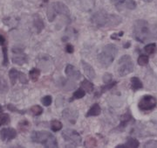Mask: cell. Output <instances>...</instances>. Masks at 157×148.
Listing matches in <instances>:
<instances>
[{
    "instance_id": "6da1fadb",
    "label": "cell",
    "mask_w": 157,
    "mask_h": 148,
    "mask_svg": "<svg viewBox=\"0 0 157 148\" xmlns=\"http://www.w3.org/2000/svg\"><path fill=\"white\" fill-rule=\"evenodd\" d=\"M134 37L141 43L157 40V25L150 24L144 19H138L134 24Z\"/></svg>"
},
{
    "instance_id": "7a4b0ae2",
    "label": "cell",
    "mask_w": 157,
    "mask_h": 148,
    "mask_svg": "<svg viewBox=\"0 0 157 148\" xmlns=\"http://www.w3.org/2000/svg\"><path fill=\"white\" fill-rule=\"evenodd\" d=\"M91 22L96 27L116 26L121 23V18L118 15L109 14L104 10L94 12L91 17Z\"/></svg>"
},
{
    "instance_id": "3957f363",
    "label": "cell",
    "mask_w": 157,
    "mask_h": 148,
    "mask_svg": "<svg viewBox=\"0 0 157 148\" xmlns=\"http://www.w3.org/2000/svg\"><path fill=\"white\" fill-rule=\"evenodd\" d=\"M31 138L33 142L41 144L45 147H58V141L56 138L52 133L46 131H33L32 133Z\"/></svg>"
},
{
    "instance_id": "277c9868",
    "label": "cell",
    "mask_w": 157,
    "mask_h": 148,
    "mask_svg": "<svg viewBox=\"0 0 157 148\" xmlns=\"http://www.w3.org/2000/svg\"><path fill=\"white\" fill-rule=\"evenodd\" d=\"M117 54V46L113 44H108L102 48V51L98 55V60L101 64V66L107 68L114 61Z\"/></svg>"
},
{
    "instance_id": "5b68a950",
    "label": "cell",
    "mask_w": 157,
    "mask_h": 148,
    "mask_svg": "<svg viewBox=\"0 0 157 148\" xmlns=\"http://www.w3.org/2000/svg\"><path fill=\"white\" fill-rule=\"evenodd\" d=\"M70 11L68 7L62 2H53L47 8L46 15L50 22H52L58 15H64L68 17Z\"/></svg>"
},
{
    "instance_id": "8992f818",
    "label": "cell",
    "mask_w": 157,
    "mask_h": 148,
    "mask_svg": "<svg viewBox=\"0 0 157 148\" xmlns=\"http://www.w3.org/2000/svg\"><path fill=\"white\" fill-rule=\"evenodd\" d=\"M134 71V62L128 54H125L120 58L118 62L117 72L119 75L125 76Z\"/></svg>"
},
{
    "instance_id": "52a82bcc",
    "label": "cell",
    "mask_w": 157,
    "mask_h": 148,
    "mask_svg": "<svg viewBox=\"0 0 157 148\" xmlns=\"http://www.w3.org/2000/svg\"><path fill=\"white\" fill-rule=\"evenodd\" d=\"M157 100L156 98L150 95H146L143 96L140 99L139 103H138V107L140 110L142 111H149L152 110L156 107Z\"/></svg>"
},
{
    "instance_id": "ba28073f",
    "label": "cell",
    "mask_w": 157,
    "mask_h": 148,
    "mask_svg": "<svg viewBox=\"0 0 157 148\" xmlns=\"http://www.w3.org/2000/svg\"><path fill=\"white\" fill-rule=\"evenodd\" d=\"M62 137L63 138L67 141L69 142L71 145H73L74 146H79L82 142V138L78 134V132L72 129H67L62 132Z\"/></svg>"
},
{
    "instance_id": "9c48e42d",
    "label": "cell",
    "mask_w": 157,
    "mask_h": 148,
    "mask_svg": "<svg viewBox=\"0 0 157 148\" xmlns=\"http://www.w3.org/2000/svg\"><path fill=\"white\" fill-rule=\"evenodd\" d=\"M111 2L119 11L135 10L137 6L135 0H111Z\"/></svg>"
},
{
    "instance_id": "30bf717a",
    "label": "cell",
    "mask_w": 157,
    "mask_h": 148,
    "mask_svg": "<svg viewBox=\"0 0 157 148\" xmlns=\"http://www.w3.org/2000/svg\"><path fill=\"white\" fill-rule=\"evenodd\" d=\"M12 62L17 65H23L28 62V57L20 48H12Z\"/></svg>"
},
{
    "instance_id": "8fae6325",
    "label": "cell",
    "mask_w": 157,
    "mask_h": 148,
    "mask_svg": "<svg viewBox=\"0 0 157 148\" xmlns=\"http://www.w3.org/2000/svg\"><path fill=\"white\" fill-rule=\"evenodd\" d=\"M0 137L5 142L11 141L17 137V131L12 128H3L0 131Z\"/></svg>"
},
{
    "instance_id": "7c38bea8",
    "label": "cell",
    "mask_w": 157,
    "mask_h": 148,
    "mask_svg": "<svg viewBox=\"0 0 157 148\" xmlns=\"http://www.w3.org/2000/svg\"><path fill=\"white\" fill-rule=\"evenodd\" d=\"M65 72H66L67 76L72 80H78L81 77V73L79 72V70L71 64H68L67 66Z\"/></svg>"
},
{
    "instance_id": "4fadbf2b",
    "label": "cell",
    "mask_w": 157,
    "mask_h": 148,
    "mask_svg": "<svg viewBox=\"0 0 157 148\" xmlns=\"http://www.w3.org/2000/svg\"><path fill=\"white\" fill-rule=\"evenodd\" d=\"M62 116L65 119H67V121H69L70 123L72 124H75L76 121H77V118H78V112L73 110V109H66L64 110L63 113H62Z\"/></svg>"
},
{
    "instance_id": "5bb4252c",
    "label": "cell",
    "mask_w": 157,
    "mask_h": 148,
    "mask_svg": "<svg viewBox=\"0 0 157 148\" xmlns=\"http://www.w3.org/2000/svg\"><path fill=\"white\" fill-rule=\"evenodd\" d=\"M81 65H82V68L84 70L86 75L90 79H94L96 77V73L94 68L90 65L89 63L85 62V61H81Z\"/></svg>"
},
{
    "instance_id": "9a60e30c",
    "label": "cell",
    "mask_w": 157,
    "mask_h": 148,
    "mask_svg": "<svg viewBox=\"0 0 157 148\" xmlns=\"http://www.w3.org/2000/svg\"><path fill=\"white\" fill-rule=\"evenodd\" d=\"M33 26L36 28V31L38 34H40L41 31L45 27V24L42 19V18L39 16V14H35L33 15Z\"/></svg>"
},
{
    "instance_id": "2e32d148",
    "label": "cell",
    "mask_w": 157,
    "mask_h": 148,
    "mask_svg": "<svg viewBox=\"0 0 157 148\" xmlns=\"http://www.w3.org/2000/svg\"><path fill=\"white\" fill-rule=\"evenodd\" d=\"M79 5L84 11H90L94 8L95 0H79Z\"/></svg>"
},
{
    "instance_id": "e0dca14e",
    "label": "cell",
    "mask_w": 157,
    "mask_h": 148,
    "mask_svg": "<svg viewBox=\"0 0 157 148\" xmlns=\"http://www.w3.org/2000/svg\"><path fill=\"white\" fill-rule=\"evenodd\" d=\"M139 146H140V143H139V141H138L137 139L133 138H128L127 139V142L125 143L124 145H118L116 147L136 148V147H139Z\"/></svg>"
},
{
    "instance_id": "ac0fdd59",
    "label": "cell",
    "mask_w": 157,
    "mask_h": 148,
    "mask_svg": "<svg viewBox=\"0 0 157 148\" xmlns=\"http://www.w3.org/2000/svg\"><path fill=\"white\" fill-rule=\"evenodd\" d=\"M101 112V109L100 107V105L98 104V103H94L90 110L87 111V113H86V117L87 118H89V117H97V116H99Z\"/></svg>"
},
{
    "instance_id": "d6986e66",
    "label": "cell",
    "mask_w": 157,
    "mask_h": 148,
    "mask_svg": "<svg viewBox=\"0 0 157 148\" xmlns=\"http://www.w3.org/2000/svg\"><path fill=\"white\" fill-rule=\"evenodd\" d=\"M19 74H20V72L16 69V68H11L9 72V77H10V80H11V83L12 85H15L16 82L18 81V78H19Z\"/></svg>"
},
{
    "instance_id": "ffe728a7",
    "label": "cell",
    "mask_w": 157,
    "mask_h": 148,
    "mask_svg": "<svg viewBox=\"0 0 157 148\" xmlns=\"http://www.w3.org/2000/svg\"><path fill=\"white\" fill-rule=\"evenodd\" d=\"M130 82H131V88H132L133 90H139L140 89H142V87H143L141 81L138 77H136V76L132 77Z\"/></svg>"
},
{
    "instance_id": "44dd1931",
    "label": "cell",
    "mask_w": 157,
    "mask_h": 148,
    "mask_svg": "<svg viewBox=\"0 0 157 148\" xmlns=\"http://www.w3.org/2000/svg\"><path fill=\"white\" fill-rule=\"evenodd\" d=\"M81 88L85 91H86L87 93H92L94 90V84L91 82H89L88 80L85 79L81 82Z\"/></svg>"
},
{
    "instance_id": "7402d4cb",
    "label": "cell",
    "mask_w": 157,
    "mask_h": 148,
    "mask_svg": "<svg viewBox=\"0 0 157 148\" xmlns=\"http://www.w3.org/2000/svg\"><path fill=\"white\" fill-rule=\"evenodd\" d=\"M8 90H9L8 82L3 76H0V94H6Z\"/></svg>"
},
{
    "instance_id": "603a6c76",
    "label": "cell",
    "mask_w": 157,
    "mask_h": 148,
    "mask_svg": "<svg viewBox=\"0 0 157 148\" xmlns=\"http://www.w3.org/2000/svg\"><path fill=\"white\" fill-rule=\"evenodd\" d=\"M62 86H63V88H64L66 90H73V89L76 87V83L73 82V81H72V79L63 80Z\"/></svg>"
},
{
    "instance_id": "cb8c5ba5",
    "label": "cell",
    "mask_w": 157,
    "mask_h": 148,
    "mask_svg": "<svg viewBox=\"0 0 157 148\" xmlns=\"http://www.w3.org/2000/svg\"><path fill=\"white\" fill-rule=\"evenodd\" d=\"M62 123L60 121L56 119H53L52 122H51V129L52 131L56 132V131H60L62 129Z\"/></svg>"
},
{
    "instance_id": "d4e9b609",
    "label": "cell",
    "mask_w": 157,
    "mask_h": 148,
    "mask_svg": "<svg viewBox=\"0 0 157 148\" xmlns=\"http://www.w3.org/2000/svg\"><path fill=\"white\" fill-rule=\"evenodd\" d=\"M39 75H40V70L38 68H33L32 70H30L29 72V76L30 79L33 82H37L39 80Z\"/></svg>"
},
{
    "instance_id": "484cf974",
    "label": "cell",
    "mask_w": 157,
    "mask_h": 148,
    "mask_svg": "<svg viewBox=\"0 0 157 148\" xmlns=\"http://www.w3.org/2000/svg\"><path fill=\"white\" fill-rule=\"evenodd\" d=\"M85 95H86V91L82 88H79L76 91H74V93H73V98L71 99V101H73L74 99H80V98L84 97Z\"/></svg>"
},
{
    "instance_id": "4316f807",
    "label": "cell",
    "mask_w": 157,
    "mask_h": 148,
    "mask_svg": "<svg viewBox=\"0 0 157 148\" xmlns=\"http://www.w3.org/2000/svg\"><path fill=\"white\" fill-rule=\"evenodd\" d=\"M144 51L147 54H153L156 51V45L155 43H150L144 47Z\"/></svg>"
},
{
    "instance_id": "83f0119b",
    "label": "cell",
    "mask_w": 157,
    "mask_h": 148,
    "mask_svg": "<svg viewBox=\"0 0 157 148\" xmlns=\"http://www.w3.org/2000/svg\"><path fill=\"white\" fill-rule=\"evenodd\" d=\"M10 123V117L6 113H0V126L8 125Z\"/></svg>"
},
{
    "instance_id": "f1b7e54d",
    "label": "cell",
    "mask_w": 157,
    "mask_h": 148,
    "mask_svg": "<svg viewBox=\"0 0 157 148\" xmlns=\"http://www.w3.org/2000/svg\"><path fill=\"white\" fill-rule=\"evenodd\" d=\"M96 146H97V141L94 138H92V137H89L85 142V146L86 147H94Z\"/></svg>"
},
{
    "instance_id": "f546056e",
    "label": "cell",
    "mask_w": 157,
    "mask_h": 148,
    "mask_svg": "<svg viewBox=\"0 0 157 148\" xmlns=\"http://www.w3.org/2000/svg\"><path fill=\"white\" fill-rule=\"evenodd\" d=\"M31 111L34 116H39L43 113V108L40 105H34L31 108Z\"/></svg>"
},
{
    "instance_id": "4dcf8cb0",
    "label": "cell",
    "mask_w": 157,
    "mask_h": 148,
    "mask_svg": "<svg viewBox=\"0 0 157 148\" xmlns=\"http://www.w3.org/2000/svg\"><path fill=\"white\" fill-rule=\"evenodd\" d=\"M138 64L140 66H146L148 63V56H147L145 54H141L138 58Z\"/></svg>"
},
{
    "instance_id": "1f68e13d",
    "label": "cell",
    "mask_w": 157,
    "mask_h": 148,
    "mask_svg": "<svg viewBox=\"0 0 157 148\" xmlns=\"http://www.w3.org/2000/svg\"><path fill=\"white\" fill-rule=\"evenodd\" d=\"M116 84V82H109V83H106V85L103 86L102 88H101V93H100V96H101L102 93H104L105 91L108 90H110V89H112L113 86Z\"/></svg>"
},
{
    "instance_id": "d6a6232c",
    "label": "cell",
    "mask_w": 157,
    "mask_h": 148,
    "mask_svg": "<svg viewBox=\"0 0 157 148\" xmlns=\"http://www.w3.org/2000/svg\"><path fill=\"white\" fill-rule=\"evenodd\" d=\"M52 99L51 96H45V97H44L41 99V102L43 103V105H45L46 107L50 106L51 103H52Z\"/></svg>"
},
{
    "instance_id": "836d02e7",
    "label": "cell",
    "mask_w": 157,
    "mask_h": 148,
    "mask_svg": "<svg viewBox=\"0 0 157 148\" xmlns=\"http://www.w3.org/2000/svg\"><path fill=\"white\" fill-rule=\"evenodd\" d=\"M19 129H20V131H25L27 129H28V127L30 126V124H29L28 121H26V120H24L22 122H20L19 123Z\"/></svg>"
},
{
    "instance_id": "e575fe53",
    "label": "cell",
    "mask_w": 157,
    "mask_h": 148,
    "mask_svg": "<svg viewBox=\"0 0 157 148\" xmlns=\"http://www.w3.org/2000/svg\"><path fill=\"white\" fill-rule=\"evenodd\" d=\"M18 81L23 83V84H26L28 82V80H27V77L25 74H24L22 72H20V74H19V78H18Z\"/></svg>"
},
{
    "instance_id": "d590c367",
    "label": "cell",
    "mask_w": 157,
    "mask_h": 148,
    "mask_svg": "<svg viewBox=\"0 0 157 148\" xmlns=\"http://www.w3.org/2000/svg\"><path fill=\"white\" fill-rule=\"evenodd\" d=\"M113 80V76L112 74H109V73H106V74H104V76H103V82H105V83H109V82H111Z\"/></svg>"
},
{
    "instance_id": "8d00e7d4",
    "label": "cell",
    "mask_w": 157,
    "mask_h": 148,
    "mask_svg": "<svg viewBox=\"0 0 157 148\" xmlns=\"http://www.w3.org/2000/svg\"><path fill=\"white\" fill-rule=\"evenodd\" d=\"M7 108H8V110H10L11 111H17V112L20 114H25V110H20L16 108L14 105H12V104H7Z\"/></svg>"
},
{
    "instance_id": "74e56055",
    "label": "cell",
    "mask_w": 157,
    "mask_h": 148,
    "mask_svg": "<svg viewBox=\"0 0 157 148\" xmlns=\"http://www.w3.org/2000/svg\"><path fill=\"white\" fill-rule=\"evenodd\" d=\"M144 147H157V141L155 140H150L145 143Z\"/></svg>"
},
{
    "instance_id": "f35d334b",
    "label": "cell",
    "mask_w": 157,
    "mask_h": 148,
    "mask_svg": "<svg viewBox=\"0 0 157 148\" xmlns=\"http://www.w3.org/2000/svg\"><path fill=\"white\" fill-rule=\"evenodd\" d=\"M3 54H4V65L6 66L8 64V55H7V48L6 46L3 48Z\"/></svg>"
},
{
    "instance_id": "ab89813d",
    "label": "cell",
    "mask_w": 157,
    "mask_h": 148,
    "mask_svg": "<svg viewBox=\"0 0 157 148\" xmlns=\"http://www.w3.org/2000/svg\"><path fill=\"white\" fill-rule=\"evenodd\" d=\"M66 50L69 54H72V53H73V46H72L71 44H67L66 46Z\"/></svg>"
},
{
    "instance_id": "60d3db41",
    "label": "cell",
    "mask_w": 157,
    "mask_h": 148,
    "mask_svg": "<svg viewBox=\"0 0 157 148\" xmlns=\"http://www.w3.org/2000/svg\"><path fill=\"white\" fill-rule=\"evenodd\" d=\"M0 45L1 46H5L6 45V39L0 34Z\"/></svg>"
},
{
    "instance_id": "b9f144b4",
    "label": "cell",
    "mask_w": 157,
    "mask_h": 148,
    "mask_svg": "<svg viewBox=\"0 0 157 148\" xmlns=\"http://www.w3.org/2000/svg\"><path fill=\"white\" fill-rule=\"evenodd\" d=\"M2 112H3V107L0 105V113H2Z\"/></svg>"
},
{
    "instance_id": "7bdbcfd3",
    "label": "cell",
    "mask_w": 157,
    "mask_h": 148,
    "mask_svg": "<svg viewBox=\"0 0 157 148\" xmlns=\"http://www.w3.org/2000/svg\"><path fill=\"white\" fill-rule=\"evenodd\" d=\"M143 1H145V2H147V3H150V2H152L153 0H143Z\"/></svg>"
}]
</instances>
